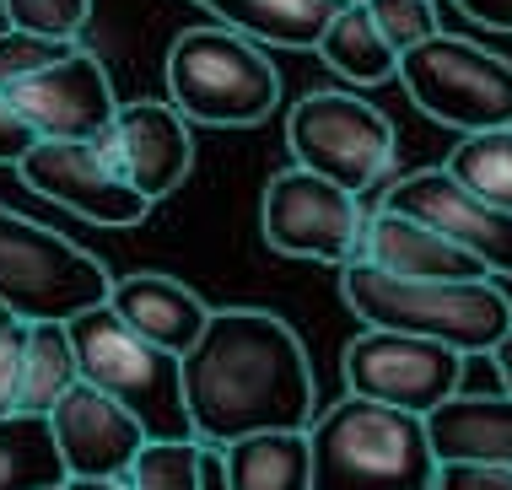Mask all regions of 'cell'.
Instances as JSON below:
<instances>
[{
  "mask_svg": "<svg viewBox=\"0 0 512 490\" xmlns=\"http://www.w3.org/2000/svg\"><path fill=\"white\" fill-rule=\"evenodd\" d=\"M184 399L205 447L254 431H308L318 415L308 345L265 307H216L184 356Z\"/></svg>",
  "mask_w": 512,
  "mask_h": 490,
  "instance_id": "1",
  "label": "cell"
},
{
  "mask_svg": "<svg viewBox=\"0 0 512 490\" xmlns=\"http://www.w3.org/2000/svg\"><path fill=\"white\" fill-rule=\"evenodd\" d=\"M340 297L367 329H399L442 340L464 356H491L512 329V302L496 280H415L351 259L340 270Z\"/></svg>",
  "mask_w": 512,
  "mask_h": 490,
  "instance_id": "2",
  "label": "cell"
},
{
  "mask_svg": "<svg viewBox=\"0 0 512 490\" xmlns=\"http://www.w3.org/2000/svg\"><path fill=\"white\" fill-rule=\"evenodd\" d=\"M313 490H432L437 447L426 415L345 394L313 415Z\"/></svg>",
  "mask_w": 512,
  "mask_h": 490,
  "instance_id": "3",
  "label": "cell"
},
{
  "mask_svg": "<svg viewBox=\"0 0 512 490\" xmlns=\"http://www.w3.org/2000/svg\"><path fill=\"white\" fill-rule=\"evenodd\" d=\"M168 103H178L189 124L254 130L281 103V70L259 38L227 22L184 27L168 49Z\"/></svg>",
  "mask_w": 512,
  "mask_h": 490,
  "instance_id": "4",
  "label": "cell"
},
{
  "mask_svg": "<svg viewBox=\"0 0 512 490\" xmlns=\"http://www.w3.org/2000/svg\"><path fill=\"white\" fill-rule=\"evenodd\" d=\"M71 340L81 356V383L119 399L146 426L151 442L195 437L189 399H184V356H173V350L151 345L146 334H135L108 302L71 318Z\"/></svg>",
  "mask_w": 512,
  "mask_h": 490,
  "instance_id": "5",
  "label": "cell"
},
{
  "mask_svg": "<svg viewBox=\"0 0 512 490\" xmlns=\"http://www.w3.org/2000/svg\"><path fill=\"white\" fill-rule=\"evenodd\" d=\"M108 291L114 275L98 254L0 205V302L22 324H71L87 307H103Z\"/></svg>",
  "mask_w": 512,
  "mask_h": 490,
  "instance_id": "6",
  "label": "cell"
},
{
  "mask_svg": "<svg viewBox=\"0 0 512 490\" xmlns=\"http://www.w3.org/2000/svg\"><path fill=\"white\" fill-rule=\"evenodd\" d=\"M399 87L426 119L459 135L512 124V60L475 38L437 33L410 54H399Z\"/></svg>",
  "mask_w": 512,
  "mask_h": 490,
  "instance_id": "7",
  "label": "cell"
},
{
  "mask_svg": "<svg viewBox=\"0 0 512 490\" xmlns=\"http://www.w3.org/2000/svg\"><path fill=\"white\" fill-rule=\"evenodd\" d=\"M286 151L308 173L367 194L394 167V124L356 92H308L286 114Z\"/></svg>",
  "mask_w": 512,
  "mask_h": 490,
  "instance_id": "8",
  "label": "cell"
},
{
  "mask_svg": "<svg viewBox=\"0 0 512 490\" xmlns=\"http://www.w3.org/2000/svg\"><path fill=\"white\" fill-rule=\"evenodd\" d=\"M367 227L372 210L362 194L329 184V178L308 173V167H286L265 184L259 200V232L275 254L286 259H313V264H351L367 254Z\"/></svg>",
  "mask_w": 512,
  "mask_h": 490,
  "instance_id": "9",
  "label": "cell"
},
{
  "mask_svg": "<svg viewBox=\"0 0 512 490\" xmlns=\"http://www.w3.org/2000/svg\"><path fill=\"white\" fill-rule=\"evenodd\" d=\"M464 350L421 340V334H399V329H362L345 345V394L383 399L399 410L432 415L437 404H448L464 388Z\"/></svg>",
  "mask_w": 512,
  "mask_h": 490,
  "instance_id": "10",
  "label": "cell"
},
{
  "mask_svg": "<svg viewBox=\"0 0 512 490\" xmlns=\"http://www.w3.org/2000/svg\"><path fill=\"white\" fill-rule=\"evenodd\" d=\"M22 184L44 194L49 205L71 210L92 227H141L146 210L157 205L119 173L103 140H38L17 162Z\"/></svg>",
  "mask_w": 512,
  "mask_h": 490,
  "instance_id": "11",
  "label": "cell"
},
{
  "mask_svg": "<svg viewBox=\"0 0 512 490\" xmlns=\"http://www.w3.org/2000/svg\"><path fill=\"white\" fill-rule=\"evenodd\" d=\"M383 205L432 221L437 232H448L453 243H464L491 275L512 280V210L480 200V194L464 189L448 167H421V173L399 178V184L383 194Z\"/></svg>",
  "mask_w": 512,
  "mask_h": 490,
  "instance_id": "12",
  "label": "cell"
},
{
  "mask_svg": "<svg viewBox=\"0 0 512 490\" xmlns=\"http://www.w3.org/2000/svg\"><path fill=\"white\" fill-rule=\"evenodd\" d=\"M6 97L33 124L38 140H103L114 114H119L114 81H108L98 54H87V49H76L71 60L49 65L44 76L22 81Z\"/></svg>",
  "mask_w": 512,
  "mask_h": 490,
  "instance_id": "13",
  "label": "cell"
},
{
  "mask_svg": "<svg viewBox=\"0 0 512 490\" xmlns=\"http://www.w3.org/2000/svg\"><path fill=\"white\" fill-rule=\"evenodd\" d=\"M103 146L119 162V173L151 200L178 194V184L195 167V135H189V119L178 114V103H151V97L119 103Z\"/></svg>",
  "mask_w": 512,
  "mask_h": 490,
  "instance_id": "14",
  "label": "cell"
},
{
  "mask_svg": "<svg viewBox=\"0 0 512 490\" xmlns=\"http://www.w3.org/2000/svg\"><path fill=\"white\" fill-rule=\"evenodd\" d=\"M49 431L65 458V474H124L151 442L141 420L92 383H76L71 394L54 404Z\"/></svg>",
  "mask_w": 512,
  "mask_h": 490,
  "instance_id": "15",
  "label": "cell"
},
{
  "mask_svg": "<svg viewBox=\"0 0 512 490\" xmlns=\"http://www.w3.org/2000/svg\"><path fill=\"white\" fill-rule=\"evenodd\" d=\"M108 307H114L135 334H146L151 345L173 350V356H189L195 340L205 334V324H211V313H216L195 286H184L178 275H162V270L114 275Z\"/></svg>",
  "mask_w": 512,
  "mask_h": 490,
  "instance_id": "16",
  "label": "cell"
},
{
  "mask_svg": "<svg viewBox=\"0 0 512 490\" xmlns=\"http://www.w3.org/2000/svg\"><path fill=\"white\" fill-rule=\"evenodd\" d=\"M362 259H372L378 270H394V275H415V280H486L491 275L464 243H453L432 221L405 216V210H389V205L372 210Z\"/></svg>",
  "mask_w": 512,
  "mask_h": 490,
  "instance_id": "17",
  "label": "cell"
},
{
  "mask_svg": "<svg viewBox=\"0 0 512 490\" xmlns=\"http://www.w3.org/2000/svg\"><path fill=\"white\" fill-rule=\"evenodd\" d=\"M442 464L512 469V394H453L426 415Z\"/></svg>",
  "mask_w": 512,
  "mask_h": 490,
  "instance_id": "18",
  "label": "cell"
},
{
  "mask_svg": "<svg viewBox=\"0 0 512 490\" xmlns=\"http://www.w3.org/2000/svg\"><path fill=\"white\" fill-rule=\"evenodd\" d=\"M221 458V490H313V442L308 431H254L227 447Z\"/></svg>",
  "mask_w": 512,
  "mask_h": 490,
  "instance_id": "19",
  "label": "cell"
},
{
  "mask_svg": "<svg viewBox=\"0 0 512 490\" xmlns=\"http://www.w3.org/2000/svg\"><path fill=\"white\" fill-rule=\"evenodd\" d=\"M216 22L259 38L265 49H318L345 0H195Z\"/></svg>",
  "mask_w": 512,
  "mask_h": 490,
  "instance_id": "20",
  "label": "cell"
},
{
  "mask_svg": "<svg viewBox=\"0 0 512 490\" xmlns=\"http://www.w3.org/2000/svg\"><path fill=\"white\" fill-rule=\"evenodd\" d=\"M318 60L329 70H340L345 81H356V87L399 81V49L383 38V27L367 11V0H345L340 6V17L318 38Z\"/></svg>",
  "mask_w": 512,
  "mask_h": 490,
  "instance_id": "21",
  "label": "cell"
},
{
  "mask_svg": "<svg viewBox=\"0 0 512 490\" xmlns=\"http://www.w3.org/2000/svg\"><path fill=\"white\" fill-rule=\"evenodd\" d=\"M81 383V356L71 324H27L22 334V415H54L71 388Z\"/></svg>",
  "mask_w": 512,
  "mask_h": 490,
  "instance_id": "22",
  "label": "cell"
},
{
  "mask_svg": "<svg viewBox=\"0 0 512 490\" xmlns=\"http://www.w3.org/2000/svg\"><path fill=\"white\" fill-rule=\"evenodd\" d=\"M65 485V458L54 447L49 415L0 420V490H54Z\"/></svg>",
  "mask_w": 512,
  "mask_h": 490,
  "instance_id": "23",
  "label": "cell"
},
{
  "mask_svg": "<svg viewBox=\"0 0 512 490\" xmlns=\"http://www.w3.org/2000/svg\"><path fill=\"white\" fill-rule=\"evenodd\" d=\"M448 167L464 189H475L480 200L512 210V124L502 130H475V135H459V146L448 151Z\"/></svg>",
  "mask_w": 512,
  "mask_h": 490,
  "instance_id": "24",
  "label": "cell"
},
{
  "mask_svg": "<svg viewBox=\"0 0 512 490\" xmlns=\"http://www.w3.org/2000/svg\"><path fill=\"white\" fill-rule=\"evenodd\" d=\"M211 474H216V447H205L200 437L146 442L141 458L130 464L135 490H211Z\"/></svg>",
  "mask_w": 512,
  "mask_h": 490,
  "instance_id": "25",
  "label": "cell"
},
{
  "mask_svg": "<svg viewBox=\"0 0 512 490\" xmlns=\"http://www.w3.org/2000/svg\"><path fill=\"white\" fill-rule=\"evenodd\" d=\"M81 44L76 38H44V33H27V27H6L0 33V92H17L22 81L44 76L49 65L71 60Z\"/></svg>",
  "mask_w": 512,
  "mask_h": 490,
  "instance_id": "26",
  "label": "cell"
},
{
  "mask_svg": "<svg viewBox=\"0 0 512 490\" xmlns=\"http://www.w3.org/2000/svg\"><path fill=\"white\" fill-rule=\"evenodd\" d=\"M0 17L6 27H27V33L44 38H76L92 22V0H0Z\"/></svg>",
  "mask_w": 512,
  "mask_h": 490,
  "instance_id": "27",
  "label": "cell"
},
{
  "mask_svg": "<svg viewBox=\"0 0 512 490\" xmlns=\"http://www.w3.org/2000/svg\"><path fill=\"white\" fill-rule=\"evenodd\" d=\"M367 11L378 17L383 38H389L399 54H410L415 44H426V38H437V33H442V22H437V0H367Z\"/></svg>",
  "mask_w": 512,
  "mask_h": 490,
  "instance_id": "28",
  "label": "cell"
},
{
  "mask_svg": "<svg viewBox=\"0 0 512 490\" xmlns=\"http://www.w3.org/2000/svg\"><path fill=\"white\" fill-rule=\"evenodd\" d=\"M22 329L0 334V420L6 415H22Z\"/></svg>",
  "mask_w": 512,
  "mask_h": 490,
  "instance_id": "29",
  "label": "cell"
},
{
  "mask_svg": "<svg viewBox=\"0 0 512 490\" xmlns=\"http://www.w3.org/2000/svg\"><path fill=\"white\" fill-rule=\"evenodd\" d=\"M432 490H512V469H491V464H442Z\"/></svg>",
  "mask_w": 512,
  "mask_h": 490,
  "instance_id": "30",
  "label": "cell"
},
{
  "mask_svg": "<svg viewBox=\"0 0 512 490\" xmlns=\"http://www.w3.org/2000/svg\"><path fill=\"white\" fill-rule=\"evenodd\" d=\"M33 146H38L33 124H27V119L17 114V103H11L6 92H0V162H11V167H17V162H22Z\"/></svg>",
  "mask_w": 512,
  "mask_h": 490,
  "instance_id": "31",
  "label": "cell"
},
{
  "mask_svg": "<svg viewBox=\"0 0 512 490\" xmlns=\"http://www.w3.org/2000/svg\"><path fill=\"white\" fill-rule=\"evenodd\" d=\"M469 22L496 27V33H512V0H453Z\"/></svg>",
  "mask_w": 512,
  "mask_h": 490,
  "instance_id": "32",
  "label": "cell"
},
{
  "mask_svg": "<svg viewBox=\"0 0 512 490\" xmlns=\"http://www.w3.org/2000/svg\"><path fill=\"white\" fill-rule=\"evenodd\" d=\"M65 490H135L130 469L124 474H65Z\"/></svg>",
  "mask_w": 512,
  "mask_h": 490,
  "instance_id": "33",
  "label": "cell"
},
{
  "mask_svg": "<svg viewBox=\"0 0 512 490\" xmlns=\"http://www.w3.org/2000/svg\"><path fill=\"white\" fill-rule=\"evenodd\" d=\"M491 361H496V377H502V388L512 394V329L502 334V345L491 350Z\"/></svg>",
  "mask_w": 512,
  "mask_h": 490,
  "instance_id": "34",
  "label": "cell"
},
{
  "mask_svg": "<svg viewBox=\"0 0 512 490\" xmlns=\"http://www.w3.org/2000/svg\"><path fill=\"white\" fill-rule=\"evenodd\" d=\"M11 329H22V318H17V313H11V307H6V302H0V334H11Z\"/></svg>",
  "mask_w": 512,
  "mask_h": 490,
  "instance_id": "35",
  "label": "cell"
},
{
  "mask_svg": "<svg viewBox=\"0 0 512 490\" xmlns=\"http://www.w3.org/2000/svg\"><path fill=\"white\" fill-rule=\"evenodd\" d=\"M54 490H65V485H54Z\"/></svg>",
  "mask_w": 512,
  "mask_h": 490,
  "instance_id": "36",
  "label": "cell"
}]
</instances>
